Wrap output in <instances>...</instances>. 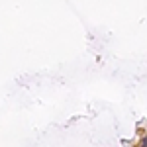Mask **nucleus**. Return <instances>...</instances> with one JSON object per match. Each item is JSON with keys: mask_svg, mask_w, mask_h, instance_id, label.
Returning a JSON list of instances; mask_svg holds the SVG:
<instances>
[{"mask_svg": "<svg viewBox=\"0 0 147 147\" xmlns=\"http://www.w3.org/2000/svg\"><path fill=\"white\" fill-rule=\"evenodd\" d=\"M141 147H147V137H143V139H141Z\"/></svg>", "mask_w": 147, "mask_h": 147, "instance_id": "1", "label": "nucleus"}]
</instances>
